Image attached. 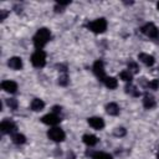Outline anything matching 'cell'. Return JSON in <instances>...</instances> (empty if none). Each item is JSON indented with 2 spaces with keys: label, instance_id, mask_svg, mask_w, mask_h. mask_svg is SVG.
<instances>
[{
  "label": "cell",
  "instance_id": "cell-1",
  "mask_svg": "<svg viewBox=\"0 0 159 159\" xmlns=\"http://www.w3.org/2000/svg\"><path fill=\"white\" fill-rule=\"evenodd\" d=\"M50 39H51V32L46 27L39 29L34 36V45L37 50H42V47L50 41Z\"/></svg>",
  "mask_w": 159,
  "mask_h": 159
},
{
  "label": "cell",
  "instance_id": "cell-2",
  "mask_svg": "<svg viewBox=\"0 0 159 159\" xmlns=\"http://www.w3.org/2000/svg\"><path fill=\"white\" fill-rule=\"evenodd\" d=\"M87 27H88L92 32H94V34H102V32H104L106 29H107V21H106V19L99 17V19H96V20H93V21H89V22L87 24Z\"/></svg>",
  "mask_w": 159,
  "mask_h": 159
},
{
  "label": "cell",
  "instance_id": "cell-3",
  "mask_svg": "<svg viewBox=\"0 0 159 159\" xmlns=\"http://www.w3.org/2000/svg\"><path fill=\"white\" fill-rule=\"evenodd\" d=\"M142 32H143L147 37H149V39H152V40H158V39H159V29H158L153 22H147V24L142 27Z\"/></svg>",
  "mask_w": 159,
  "mask_h": 159
},
{
  "label": "cell",
  "instance_id": "cell-4",
  "mask_svg": "<svg viewBox=\"0 0 159 159\" xmlns=\"http://www.w3.org/2000/svg\"><path fill=\"white\" fill-rule=\"evenodd\" d=\"M31 63L35 67H43L46 65V53L42 50H36L31 55Z\"/></svg>",
  "mask_w": 159,
  "mask_h": 159
},
{
  "label": "cell",
  "instance_id": "cell-5",
  "mask_svg": "<svg viewBox=\"0 0 159 159\" xmlns=\"http://www.w3.org/2000/svg\"><path fill=\"white\" fill-rule=\"evenodd\" d=\"M47 137L51 139V140H53V142H62L63 139H65V137H66V134H65V132L61 129V128H57V127H53V128H51V129H48V132H47Z\"/></svg>",
  "mask_w": 159,
  "mask_h": 159
},
{
  "label": "cell",
  "instance_id": "cell-6",
  "mask_svg": "<svg viewBox=\"0 0 159 159\" xmlns=\"http://www.w3.org/2000/svg\"><path fill=\"white\" fill-rule=\"evenodd\" d=\"M93 72L94 75L99 78V81H104V78L107 77L106 76V70H104V63L102 60H97L94 63H93Z\"/></svg>",
  "mask_w": 159,
  "mask_h": 159
},
{
  "label": "cell",
  "instance_id": "cell-7",
  "mask_svg": "<svg viewBox=\"0 0 159 159\" xmlns=\"http://www.w3.org/2000/svg\"><path fill=\"white\" fill-rule=\"evenodd\" d=\"M0 129L5 134H14L16 133V124L11 119H4L0 124Z\"/></svg>",
  "mask_w": 159,
  "mask_h": 159
},
{
  "label": "cell",
  "instance_id": "cell-8",
  "mask_svg": "<svg viewBox=\"0 0 159 159\" xmlns=\"http://www.w3.org/2000/svg\"><path fill=\"white\" fill-rule=\"evenodd\" d=\"M41 122L45 123V124H47V125H52V127H53V125H56V124H58V123L61 122V117H60L58 114L51 112V113L43 116V117L41 118Z\"/></svg>",
  "mask_w": 159,
  "mask_h": 159
},
{
  "label": "cell",
  "instance_id": "cell-9",
  "mask_svg": "<svg viewBox=\"0 0 159 159\" xmlns=\"http://www.w3.org/2000/svg\"><path fill=\"white\" fill-rule=\"evenodd\" d=\"M1 88L7 93H15L17 91V83L12 80H5L1 82Z\"/></svg>",
  "mask_w": 159,
  "mask_h": 159
},
{
  "label": "cell",
  "instance_id": "cell-10",
  "mask_svg": "<svg viewBox=\"0 0 159 159\" xmlns=\"http://www.w3.org/2000/svg\"><path fill=\"white\" fill-rule=\"evenodd\" d=\"M88 124H89L93 129L101 130V129H103V127H104V120H103L101 117H91V118H88Z\"/></svg>",
  "mask_w": 159,
  "mask_h": 159
},
{
  "label": "cell",
  "instance_id": "cell-11",
  "mask_svg": "<svg viewBox=\"0 0 159 159\" xmlns=\"http://www.w3.org/2000/svg\"><path fill=\"white\" fill-rule=\"evenodd\" d=\"M7 66H9L11 70H15V71L21 70V67H22V60H21V57L14 56V57L9 58V61H7Z\"/></svg>",
  "mask_w": 159,
  "mask_h": 159
},
{
  "label": "cell",
  "instance_id": "cell-12",
  "mask_svg": "<svg viewBox=\"0 0 159 159\" xmlns=\"http://www.w3.org/2000/svg\"><path fill=\"white\" fill-rule=\"evenodd\" d=\"M138 58H139V61L140 62H143L145 66H153L154 63H155V60H154V57L152 56V55H149V53H139L138 55Z\"/></svg>",
  "mask_w": 159,
  "mask_h": 159
},
{
  "label": "cell",
  "instance_id": "cell-13",
  "mask_svg": "<svg viewBox=\"0 0 159 159\" xmlns=\"http://www.w3.org/2000/svg\"><path fill=\"white\" fill-rule=\"evenodd\" d=\"M143 106L147 109H152V108H154L157 106V101L152 94H145L144 98H143Z\"/></svg>",
  "mask_w": 159,
  "mask_h": 159
},
{
  "label": "cell",
  "instance_id": "cell-14",
  "mask_svg": "<svg viewBox=\"0 0 159 159\" xmlns=\"http://www.w3.org/2000/svg\"><path fill=\"white\" fill-rule=\"evenodd\" d=\"M82 140L87 147H94L98 143V138L93 134H84L82 137Z\"/></svg>",
  "mask_w": 159,
  "mask_h": 159
},
{
  "label": "cell",
  "instance_id": "cell-15",
  "mask_svg": "<svg viewBox=\"0 0 159 159\" xmlns=\"http://www.w3.org/2000/svg\"><path fill=\"white\" fill-rule=\"evenodd\" d=\"M30 107H31V109L34 112H40V111H42L45 108V102L42 99H40V98H34L31 104H30Z\"/></svg>",
  "mask_w": 159,
  "mask_h": 159
},
{
  "label": "cell",
  "instance_id": "cell-16",
  "mask_svg": "<svg viewBox=\"0 0 159 159\" xmlns=\"http://www.w3.org/2000/svg\"><path fill=\"white\" fill-rule=\"evenodd\" d=\"M106 111L109 116H117V114H119V106L114 102H111L106 106Z\"/></svg>",
  "mask_w": 159,
  "mask_h": 159
},
{
  "label": "cell",
  "instance_id": "cell-17",
  "mask_svg": "<svg viewBox=\"0 0 159 159\" xmlns=\"http://www.w3.org/2000/svg\"><path fill=\"white\" fill-rule=\"evenodd\" d=\"M89 157L92 159H113V157L106 152H92L89 153Z\"/></svg>",
  "mask_w": 159,
  "mask_h": 159
},
{
  "label": "cell",
  "instance_id": "cell-18",
  "mask_svg": "<svg viewBox=\"0 0 159 159\" xmlns=\"http://www.w3.org/2000/svg\"><path fill=\"white\" fill-rule=\"evenodd\" d=\"M103 83H104V86H106L107 88H109V89H114V88H117V86H118V81H117L114 77H106L104 81H103Z\"/></svg>",
  "mask_w": 159,
  "mask_h": 159
},
{
  "label": "cell",
  "instance_id": "cell-19",
  "mask_svg": "<svg viewBox=\"0 0 159 159\" xmlns=\"http://www.w3.org/2000/svg\"><path fill=\"white\" fill-rule=\"evenodd\" d=\"M11 140L15 143V144H24L25 142H26V138H25V135L24 134H21V133H14V134H11Z\"/></svg>",
  "mask_w": 159,
  "mask_h": 159
},
{
  "label": "cell",
  "instance_id": "cell-20",
  "mask_svg": "<svg viewBox=\"0 0 159 159\" xmlns=\"http://www.w3.org/2000/svg\"><path fill=\"white\" fill-rule=\"evenodd\" d=\"M119 77H120V80H123L124 82H132V78H133V73L132 72H129L128 70H124V71H122L120 73H119Z\"/></svg>",
  "mask_w": 159,
  "mask_h": 159
},
{
  "label": "cell",
  "instance_id": "cell-21",
  "mask_svg": "<svg viewBox=\"0 0 159 159\" xmlns=\"http://www.w3.org/2000/svg\"><path fill=\"white\" fill-rule=\"evenodd\" d=\"M125 89H127V93H129V94H130V96H133V97H139V96H140V91H139L137 87L132 86V84L127 86V87H125Z\"/></svg>",
  "mask_w": 159,
  "mask_h": 159
},
{
  "label": "cell",
  "instance_id": "cell-22",
  "mask_svg": "<svg viewBox=\"0 0 159 159\" xmlns=\"http://www.w3.org/2000/svg\"><path fill=\"white\" fill-rule=\"evenodd\" d=\"M149 89H158L159 88V80H157V78H154V80H152V81H148L147 82V84H145Z\"/></svg>",
  "mask_w": 159,
  "mask_h": 159
},
{
  "label": "cell",
  "instance_id": "cell-23",
  "mask_svg": "<svg viewBox=\"0 0 159 159\" xmlns=\"http://www.w3.org/2000/svg\"><path fill=\"white\" fill-rule=\"evenodd\" d=\"M128 71L132 72V73H137L139 71V66L137 65V62L129 61V63H128Z\"/></svg>",
  "mask_w": 159,
  "mask_h": 159
},
{
  "label": "cell",
  "instance_id": "cell-24",
  "mask_svg": "<svg viewBox=\"0 0 159 159\" xmlns=\"http://www.w3.org/2000/svg\"><path fill=\"white\" fill-rule=\"evenodd\" d=\"M6 104L10 109H16L17 108V101L15 98H7L6 99Z\"/></svg>",
  "mask_w": 159,
  "mask_h": 159
},
{
  "label": "cell",
  "instance_id": "cell-25",
  "mask_svg": "<svg viewBox=\"0 0 159 159\" xmlns=\"http://www.w3.org/2000/svg\"><path fill=\"white\" fill-rule=\"evenodd\" d=\"M58 83L61 86H67V83H68V76H67V73H62L58 77Z\"/></svg>",
  "mask_w": 159,
  "mask_h": 159
},
{
  "label": "cell",
  "instance_id": "cell-26",
  "mask_svg": "<svg viewBox=\"0 0 159 159\" xmlns=\"http://www.w3.org/2000/svg\"><path fill=\"white\" fill-rule=\"evenodd\" d=\"M125 129L123 128V127H118V128H116L114 129V135L116 137H123V135H125Z\"/></svg>",
  "mask_w": 159,
  "mask_h": 159
},
{
  "label": "cell",
  "instance_id": "cell-27",
  "mask_svg": "<svg viewBox=\"0 0 159 159\" xmlns=\"http://www.w3.org/2000/svg\"><path fill=\"white\" fill-rule=\"evenodd\" d=\"M6 15H7V12H5V10H1V15H0V20H4V19L6 17Z\"/></svg>",
  "mask_w": 159,
  "mask_h": 159
},
{
  "label": "cell",
  "instance_id": "cell-28",
  "mask_svg": "<svg viewBox=\"0 0 159 159\" xmlns=\"http://www.w3.org/2000/svg\"><path fill=\"white\" fill-rule=\"evenodd\" d=\"M157 9H158V11H159V2L157 4Z\"/></svg>",
  "mask_w": 159,
  "mask_h": 159
},
{
  "label": "cell",
  "instance_id": "cell-29",
  "mask_svg": "<svg viewBox=\"0 0 159 159\" xmlns=\"http://www.w3.org/2000/svg\"><path fill=\"white\" fill-rule=\"evenodd\" d=\"M157 159H159V154H158V155H157Z\"/></svg>",
  "mask_w": 159,
  "mask_h": 159
}]
</instances>
